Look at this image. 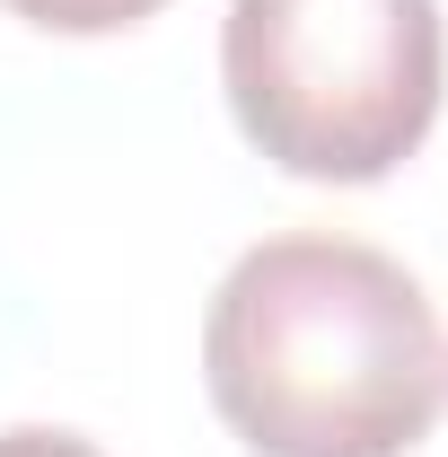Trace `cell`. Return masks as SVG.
I'll return each instance as SVG.
<instances>
[{"label":"cell","mask_w":448,"mask_h":457,"mask_svg":"<svg viewBox=\"0 0 448 457\" xmlns=\"http://www.w3.org/2000/svg\"><path fill=\"white\" fill-rule=\"evenodd\" d=\"M0 457H106V449H88L79 431H45V422H18V431H0Z\"/></svg>","instance_id":"4"},{"label":"cell","mask_w":448,"mask_h":457,"mask_svg":"<svg viewBox=\"0 0 448 457\" xmlns=\"http://www.w3.org/2000/svg\"><path fill=\"white\" fill-rule=\"evenodd\" d=\"M440 0H228L220 88L281 176L369 185L440 123Z\"/></svg>","instance_id":"2"},{"label":"cell","mask_w":448,"mask_h":457,"mask_svg":"<svg viewBox=\"0 0 448 457\" xmlns=\"http://www.w3.org/2000/svg\"><path fill=\"white\" fill-rule=\"evenodd\" d=\"M203 387L255 457H404L440 422L448 352L395 255L290 228L220 273Z\"/></svg>","instance_id":"1"},{"label":"cell","mask_w":448,"mask_h":457,"mask_svg":"<svg viewBox=\"0 0 448 457\" xmlns=\"http://www.w3.org/2000/svg\"><path fill=\"white\" fill-rule=\"evenodd\" d=\"M27 27H54V36H114V27H141L150 9L168 0H9Z\"/></svg>","instance_id":"3"}]
</instances>
